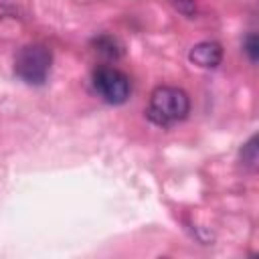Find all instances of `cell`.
<instances>
[{
    "label": "cell",
    "instance_id": "cell-1",
    "mask_svg": "<svg viewBox=\"0 0 259 259\" xmlns=\"http://www.w3.org/2000/svg\"><path fill=\"white\" fill-rule=\"evenodd\" d=\"M190 111V99L186 91L170 85L156 87L148 101V117L156 125H172L176 121H182Z\"/></svg>",
    "mask_w": 259,
    "mask_h": 259
},
{
    "label": "cell",
    "instance_id": "cell-2",
    "mask_svg": "<svg viewBox=\"0 0 259 259\" xmlns=\"http://www.w3.org/2000/svg\"><path fill=\"white\" fill-rule=\"evenodd\" d=\"M53 63L51 49L38 42L26 45L16 53L14 59V73L18 79H22L28 85H42L49 77Z\"/></svg>",
    "mask_w": 259,
    "mask_h": 259
},
{
    "label": "cell",
    "instance_id": "cell-3",
    "mask_svg": "<svg viewBox=\"0 0 259 259\" xmlns=\"http://www.w3.org/2000/svg\"><path fill=\"white\" fill-rule=\"evenodd\" d=\"M93 87L111 105L123 103L130 95V79L115 67H99L93 73Z\"/></svg>",
    "mask_w": 259,
    "mask_h": 259
},
{
    "label": "cell",
    "instance_id": "cell-4",
    "mask_svg": "<svg viewBox=\"0 0 259 259\" xmlns=\"http://www.w3.org/2000/svg\"><path fill=\"white\" fill-rule=\"evenodd\" d=\"M190 61L202 69H214L223 61V49L214 40H202L190 49Z\"/></svg>",
    "mask_w": 259,
    "mask_h": 259
},
{
    "label": "cell",
    "instance_id": "cell-5",
    "mask_svg": "<svg viewBox=\"0 0 259 259\" xmlns=\"http://www.w3.org/2000/svg\"><path fill=\"white\" fill-rule=\"evenodd\" d=\"M241 162H243V166H247L249 170H255V168H257V162H259L257 136H251L249 142L241 148Z\"/></svg>",
    "mask_w": 259,
    "mask_h": 259
},
{
    "label": "cell",
    "instance_id": "cell-6",
    "mask_svg": "<svg viewBox=\"0 0 259 259\" xmlns=\"http://www.w3.org/2000/svg\"><path fill=\"white\" fill-rule=\"evenodd\" d=\"M243 51H245V55L249 57L251 63H257V59H259V36H257L255 32H251V34L245 38Z\"/></svg>",
    "mask_w": 259,
    "mask_h": 259
},
{
    "label": "cell",
    "instance_id": "cell-7",
    "mask_svg": "<svg viewBox=\"0 0 259 259\" xmlns=\"http://www.w3.org/2000/svg\"><path fill=\"white\" fill-rule=\"evenodd\" d=\"M103 38H105V42H107V45H103L101 40H95V47L99 49V53H105L107 57H117V55L121 53V51H119L121 47L117 45V40H115V38H111V36H103Z\"/></svg>",
    "mask_w": 259,
    "mask_h": 259
}]
</instances>
